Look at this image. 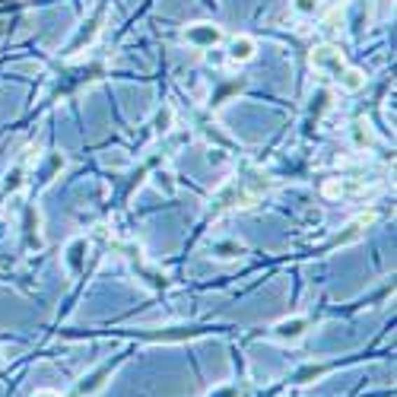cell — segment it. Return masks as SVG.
<instances>
[{
  "label": "cell",
  "mask_w": 397,
  "mask_h": 397,
  "mask_svg": "<svg viewBox=\"0 0 397 397\" xmlns=\"http://www.w3.org/2000/svg\"><path fill=\"white\" fill-rule=\"evenodd\" d=\"M337 83H340V86H343L347 92H356V90H363V86H365V76L359 74L356 67H347V74H343Z\"/></svg>",
  "instance_id": "obj_5"
},
{
  "label": "cell",
  "mask_w": 397,
  "mask_h": 397,
  "mask_svg": "<svg viewBox=\"0 0 397 397\" xmlns=\"http://www.w3.org/2000/svg\"><path fill=\"white\" fill-rule=\"evenodd\" d=\"M32 397H61V394H57V391H48V388H41V391H35Z\"/></svg>",
  "instance_id": "obj_10"
},
{
  "label": "cell",
  "mask_w": 397,
  "mask_h": 397,
  "mask_svg": "<svg viewBox=\"0 0 397 397\" xmlns=\"http://www.w3.org/2000/svg\"><path fill=\"white\" fill-rule=\"evenodd\" d=\"M83 248H86V242H74V245H70V267H80V251Z\"/></svg>",
  "instance_id": "obj_8"
},
{
  "label": "cell",
  "mask_w": 397,
  "mask_h": 397,
  "mask_svg": "<svg viewBox=\"0 0 397 397\" xmlns=\"http://www.w3.org/2000/svg\"><path fill=\"white\" fill-rule=\"evenodd\" d=\"M185 39L191 41V45H200V48H213V45L223 39V32H219L216 26H210V22H197V26H191L185 32Z\"/></svg>",
  "instance_id": "obj_2"
},
{
  "label": "cell",
  "mask_w": 397,
  "mask_h": 397,
  "mask_svg": "<svg viewBox=\"0 0 397 397\" xmlns=\"http://www.w3.org/2000/svg\"><path fill=\"white\" fill-rule=\"evenodd\" d=\"M312 67L324 76H334V80H340V76L347 74V64H343L340 51L330 48V45H321V48L312 51Z\"/></svg>",
  "instance_id": "obj_1"
},
{
  "label": "cell",
  "mask_w": 397,
  "mask_h": 397,
  "mask_svg": "<svg viewBox=\"0 0 397 397\" xmlns=\"http://www.w3.org/2000/svg\"><path fill=\"white\" fill-rule=\"evenodd\" d=\"M254 51H258V41L248 39V35H239V39L229 41V61H232V64H245V61H251Z\"/></svg>",
  "instance_id": "obj_4"
},
{
  "label": "cell",
  "mask_w": 397,
  "mask_h": 397,
  "mask_svg": "<svg viewBox=\"0 0 397 397\" xmlns=\"http://www.w3.org/2000/svg\"><path fill=\"white\" fill-rule=\"evenodd\" d=\"M293 10H295V13H315V10H318V0H293Z\"/></svg>",
  "instance_id": "obj_7"
},
{
  "label": "cell",
  "mask_w": 397,
  "mask_h": 397,
  "mask_svg": "<svg viewBox=\"0 0 397 397\" xmlns=\"http://www.w3.org/2000/svg\"><path fill=\"white\" fill-rule=\"evenodd\" d=\"M109 372H111V369H102V372H96V375L83 378V384H80V394H96V391H99V388H102V384H105L102 378L109 375Z\"/></svg>",
  "instance_id": "obj_6"
},
{
  "label": "cell",
  "mask_w": 397,
  "mask_h": 397,
  "mask_svg": "<svg viewBox=\"0 0 397 397\" xmlns=\"http://www.w3.org/2000/svg\"><path fill=\"white\" fill-rule=\"evenodd\" d=\"M318 375H321V369H318V365H308V369H302L295 378H299V382H305V378H318Z\"/></svg>",
  "instance_id": "obj_9"
},
{
  "label": "cell",
  "mask_w": 397,
  "mask_h": 397,
  "mask_svg": "<svg viewBox=\"0 0 397 397\" xmlns=\"http://www.w3.org/2000/svg\"><path fill=\"white\" fill-rule=\"evenodd\" d=\"M216 397H235V391H232V388H223Z\"/></svg>",
  "instance_id": "obj_11"
},
{
  "label": "cell",
  "mask_w": 397,
  "mask_h": 397,
  "mask_svg": "<svg viewBox=\"0 0 397 397\" xmlns=\"http://www.w3.org/2000/svg\"><path fill=\"white\" fill-rule=\"evenodd\" d=\"M308 330V321L305 318H286V321H280L274 328V337L280 343H295V340H302V334Z\"/></svg>",
  "instance_id": "obj_3"
}]
</instances>
